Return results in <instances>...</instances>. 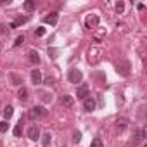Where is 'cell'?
Returning a JSON list of instances; mask_svg holds the SVG:
<instances>
[{"mask_svg":"<svg viewBox=\"0 0 147 147\" xmlns=\"http://www.w3.org/2000/svg\"><path fill=\"white\" fill-rule=\"evenodd\" d=\"M82 78H83V73L80 71V69H76V67H73V69H69V73H67V80L71 82V83H80L82 82Z\"/></svg>","mask_w":147,"mask_h":147,"instance_id":"6da1fadb","label":"cell"},{"mask_svg":"<svg viewBox=\"0 0 147 147\" xmlns=\"http://www.w3.org/2000/svg\"><path fill=\"white\" fill-rule=\"evenodd\" d=\"M145 138H147V130H145V126L140 128V130H135V131H133V145L142 144Z\"/></svg>","mask_w":147,"mask_h":147,"instance_id":"7a4b0ae2","label":"cell"},{"mask_svg":"<svg viewBox=\"0 0 147 147\" xmlns=\"http://www.w3.org/2000/svg\"><path fill=\"white\" fill-rule=\"evenodd\" d=\"M97 26H99V16H97V14L87 16V19H85V28H87V30H94V28H97Z\"/></svg>","mask_w":147,"mask_h":147,"instance_id":"3957f363","label":"cell"},{"mask_svg":"<svg viewBox=\"0 0 147 147\" xmlns=\"http://www.w3.org/2000/svg\"><path fill=\"white\" fill-rule=\"evenodd\" d=\"M116 67H118L116 71L119 73L121 76H128V75H130V62H128V61H121Z\"/></svg>","mask_w":147,"mask_h":147,"instance_id":"277c9868","label":"cell"},{"mask_svg":"<svg viewBox=\"0 0 147 147\" xmlns=\"http://www.w3.org/2000/svg\"><path fill=\"white\" fill-rule=\"evenodd\" d=\"M45 114H47V111H45L43 106H35V107L30 111V118H31V119H35V118H42V116H45Z\"/></svg>","mask_w":147,"mask_h":147,"instance_id":"5b68a950","label":"cell"},{"mask_svg":"<svg viewBox=\"0 0 147 147\" xmlns=\"http://www.w3.org/2000/svg\"><path fill=\"white\" fill-rule=\"evenodd\" d=\"M100 50L99 49H90V52H88V61L92 62V64H97L99 61H100Z\"/></svg>","mask_w":147,"mask_h":147,"instance_id":"8992f818","label":"cell"},{"mask_svg":"<svg viewBox=\"0 0 147 147\" xmlns=\"http://www.w3.org/2000/svg\"><path fill=\"white\" fill-rule=\"evenodd\" d=\"M57 21H59V14H57V12H50L49 16L43 18V23H47V24H50V26H55Z\"/></svg>","mask_w":147,"mask_h":147,"instance_id":"52a82bcc","label":"cell"},{"mask_svg":"<svg viewBox=\"0 0 147 147\" xmlns=\"http://www.w3.org/2000/svg\"><path fill=\"white\" fill-rule=\"evenodd\" d=\"M28 138H30V140H38V138H40V128H38L36 125L30 126V130H28Z\"/></svg>","mask_w":147,"mask_h":147,"instance_id":"ba28073f","label":"cell"},{"mask_svg":"<svg viewBox=\"0 0 147 147\" xmlns=\"http://www.w3.org/2000/svg\"><path fill=\"white\" fill-rule=\"evenodd\" d=\"M76 97H78V99H87V97H88V85H87V83H83V85L78 87Z\"/></svg>","mask_w":147,"mask_h":147,"instance_id":"9c48e42d","label":"cell"},{"mask_svg":"<svg viewBox=\"0 0 147 147\" xmlns=\"http://www.w3.org/2000/svg\"><path fill=\"white\" fill-rule=\"evenodd\" d=\"M83 107H85V111H88V113H92L94 109H95V100H94V97H87V99H83Z\"/></svg>","mask_w":147,"mask_h":147,"instance_id":"30bf717a","label":"cell"},{"mask_svg":"<svg viewBox=\"0 0 147 147\" xmlns=\"http://www.w3.org/2000/svg\"><path fill=\"white\" fill-rule=\"evenodd\" d=\"M31 82L35 85H40L42 83V73H40V69H33L31 71Z\"/></svg>","mask_w":147,"mask_h":147,"instance_id":"8fae6325","label":"cell"},{"mask_svg":"<svg viewBox=\"0 0 147 147\" xmlns=\"http://www.w3.org/2000/svg\"><path fill=\"white\" fill-rule=\"evenodd\" d=\"M9 80L12 82V85H14V87H21V85H23V78H21V76H18L16 73H9Z\"/></svg>","mask_w":147,"mask_h":147,"instance_id":"7c38bea8","label":"cell"},{"mask_svg":"<svg viewBox=\"0 0 147 147\" xmlns=\"http://www.w3.org/2000/svg\"><path fill=\"white\" fill-rule=\"evenodd\" d=\"M28 59H30L31 64H38V62H40V55H38L36 50H30V52H28Z\"/></svg>","mask_w":147,"mask_h":147,"instance_id":"4fadbf2b","label":"cell"},{"mask_svg":"<svg viewBox=\"0 0 147 147\" xmlns=\"http://www.w3.org/2000/svg\"><path fill=\"white\" fill-rule=\"evenodd\" d=\"M23 125H24V123H23V118H21V119L18 121V125L14 126V130H12L14 137H21V135H23Z\"/></svg>","mask_w":147,"mask_h":147,"instance_id":"5bb4252c","label":"cell"},{"mask_svg":"<svg viewBox=\"0 0 147 147\" xmlns=\"http://www.w3.org/2000/svg\"><path fill=\"white\" fill-rule=\"evenodd\" d=\"M61 104H62L64 107H71V106H73V97H69V95H64V97L61 99Z\"/></svg>","mask_w":147,"mask_h":147,"instance_id":"9a60e30c","label":"cell"},{"mask_svg":"<svg viewBox=\"0 0 147 147\" xmlns=\"http://www.w3.org/2000/svg\"><path fill=\"white\" fill-rule=\"evenodd\" d=\"M12 114H14V107H12V106H5V107H4V118L9 119Z\"/></svg>","mask_w":147,"mask_h":147,"instance_id":"2e32d148","label":"cell"},{"mask_svg":"<svg viewBox=\"0 0 147 147\" xmlns=\"http://www.w3.org/2000/svg\"><path fill=\"white\" fill-rule=\"evenodd\" d=\"M126 126H128V119L121 118V119H118V121H116V128H118V130H125Z\"/></svg>","mask_w":147,"mask_h":147,"instance_id":"e0dca14e","label":"cell"},{"mask_svg":"<svg viewBox=\"0 0 147 147\" xmlns=\"http://www.w3.org/2000/svg\"><path fill=\"white\" fill-rule=\"evenodd\" d=\"M23 9L28 11V12H31V11L35 9V2H33V0H26V2L23 4Z\"/></svg>","mask_w":147,"mask_h":147,"instance_id":"ac0fdd59","label":"cell"},{"mask_svg":"<svg viewBox=\"0 0 147 147\" xmlns=\"http://www.w3.org/2000/svg\"><path fill=\"white\" fill-rule=\"evenodd\" d=\"M50 140H52V135H50V133H43V135H42V145H43V147H47V145L50 144Z\"/></svg>","mask_w":147,"mask_h":147,"instance_id":"d6986e66","label":"cell"},{"mask_svg":"<svg viewBox=\"0 0 147 147\" xmlns=\"http://www.w3.org/2000/svg\"><path fill=\"white\" fill-rule=\"evenodd\" d=\"M18 95H19V99H21V100H26V99H28V90H26L24 87H19Z\"/></svg>","mask_w":147,"mask_h":147,"instance_id":"ffe728a7","label":"cell"},{"mask_svg":"<svg viewBox=\"0 0 147 147\" xmlns=\"http://www.w3.org/2000/svg\"><path fill=\"white\" fill-rule=\"evenodd\" d=\"M90 147H104V144H102V140H100L99 137H95V138L92 140V144H90Z\"/></svg>","mask_w":147,"mask_h":147,"instance_id":"44dd1931","label":"cell"},{"mask_svg":"<svg viewBox=\"0 0 147 147\" xmlns=\"http://www.w3.org/2000/svg\"><path fill=\"white\" fill-rule=\"evenodd\" d=\"M80 140H82V133L75 130V131H73V142H75V144H78Z\"/></svg>","mask_w":147,"mask_h":147,"instance_id":"7402d4cb","label":"cell"},{"mask_svg":"<svg viewBox=\"0 0 147 147\" xmlns=\"http://www.w3.org/2000/svg\"><path fill=\"white\" fill-rule=\"evenodd\" d=\"M7 130H9V123H7V121H0V131L5 133Z\"/></svg>","mask_w":147,"mask_h":147,"instance_id":"603a6c76","label":"cell"},{"mask_svg":"<svg viewBox=\"0 0 147 147\" xmlns=\"http://www.w3.org/2000/svg\"><path fill=\"white\" fill-rule=\"evenodd\" d=\"M123 11H125V4H123V2H118V4H116V12L121 14Z\"/></svg>","mask_w":147,"mask_h":147,"instance_id":"cb8c5ba5","label":"cell"},{"mask_svg":"<svg viewBox=\"0 0 147 147\" xmlns=\"http://www.w3.org/2000/svg\"><path fill=\"white\" fill-rule=\"evenodd\" d=\"M23 42H24V36L21 35V36H18V38H16V42H14V47H19Z\"/></svg>","mask_w":147,"mask_h":147,"instance_id":"d4e9b609","label":"cell"},{"mask_svg":"<svg viewBox=\"0 0 147 147\" xmlns=\"http://www.w3.org/2000/svg\"><path fill=\"white\" fill-rule=\"evenodd\" d=\"M35 35H36V36H43V35H45V28H36Z\"/></svg>","mask_w":147,"mask_h":147,"instance_id":"484cf974","label":"cell"},{"mask_svg":"<svg viewBox=\"0 0 147 147\" xmlns=\"http://www.w3.org/2000/svg\"><path fill=\"white\" fill-rule=\"evenodd\" d=\"M42 100H43V102H50V100H52V95H49V94H42Z\"/></svg>","mask_w":147,"mask_h":147,"instance_id":"4316f807","label":"cell"},{"mask_svg":"<svg viewBox=\"0 0 147 147\" xmlns=\"http://www.w3.org/2000/svg\"><path fill=\"white\" fill-rule=\"evenodd\" d=\"M26 21H28V18H19L18 21H14V24H16V26H19V24H23V23H26Z\"/></svg>","mask_w":147,"mask_h":147,"instance_id":"83f0119b","label":"cell"}]
</instances>
